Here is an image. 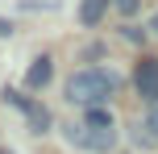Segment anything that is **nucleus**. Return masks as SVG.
Segmentation results:
<instances>
[{"instance_id":"obj_4","label":"nucleus","mask_w":158,"mask_h":154,"mask_svg":"<svg viewBox=\"0 0 158 154\" xmlns=\"http://www.w3.org/2000/svg\"><path fill=\"white\" fill-rule=\"evenodd\" d=\"M4 100H8V104H17V108H21L25 117H29L33 133H46V129H50V113H46V108H42V104H33V100L17 96V92H4Z\"/></svg>"},{"instance_id":"obj_6","label":"nucleus","mask_w":158,"mask_h":154,"mask_svg":"<svg viewBox=\"0 0 158 154\" xmlns=\"http://www.w3.org/2000/svg\"><path fill=\"white\" fill-rule=\"evenodd\" d=\"M104 8H108V0H83V4H79V21H83V25H96L104 17Z\"/></svg>"},{"instance_id":"obj_3","label":"nucleus","mask_w":158,"mask_h":154,"mask_svg":"<svg viewBox=\"0 0 158 154\" xmlns=\"http://www.w3.org/2000/svg\"><path fill=\"white\" fill-rule=\"evenodd\" d=\"M133 83H137V96L158 104V58H142L133 71Z\"/></svg>"},{"instance_id":"obj_5","label":"nucleus","mask_w":158,"mask_h":154,"mask_svg":"<svg viewBox=\"0 0 158 154\" xmlns=\"http://www.w3.org/2000/svg\"><path fill=\"white\" fill-rule=\"evenodd\" d=\"M50 75H54V63L42 54V58H33V67H29V75H25V83L38 92V88H46V83H50Z\"/></svg>"},{"instance_id":"obj_9","label":"nucleus","mask_w":158,"mask_h":154,"mask_svg":"<svg viewBox=\"0 0 158 154\" xmlns=\"http://www.w3.org/2000/svg\"><path fill=\"white\" fill-rule=\"evenodd\" d=\"M146 129H154V138H158V104L150 108V121H146Z\"/></svg>"},{"instance_id":"obj_7","label":"nucleus","mask_w":158,"mask_h":154,"mask_svg":"<svg viewBox=\"0 0 158 154\" xmlns=\"http://www.w3.org/2000/svg\"><path fill=\"white\" fill-rule=\"evenodd\" d=\"M83 125H92V129H112V117L104 113V108H87V117H83Z\"/></svg>"},{"instance_id":"obj_10","label":"nucleus","mask_w":158,"mask_h":154,"mask_svg":"<svg viewBox=\"0 0 158 154\" xmlns=\"http://www.w3.org/2000/svg\"><path fill=\"white\" fill-rule=\"evenodd\" d=\"M8 33H13V25H8V21H0V38H8Z\"/></svg>"},{"instance_id":"obj_2","label":"nucleus","mask_w":158,"mask_h":154,"mask_svg":"<svg viewBox=\"0 0 158 154\" xmlns=\"http://www.w3.org/2000/svg\"><path fill=\"white\" fill-rule=\"evenodd\" d=\"M67 142H75V146L83 150H112L117 146V129H92V125H67Z\"/></svg>"},{"instance_id":"obj_11","label":"nucleus","mask_w":158,"mask_h":154,"mask_svg":"<svg viewBox=\"0 0 158 154\" xmlns=\"http://www.w3.org/2000/svg\"><path fill=\"white\" fill-rule=\"evenodd\" d=\"M150 29H154V33H158V13H154V21H150Z\"/></svg>"},{"instance_id":"obj_8","label":"nucleus","mask_w":158,"mask_h":154,"mask_svg":"<svg viewBox=\"0 0 158 154\" xmlns=\"http://www.w3.org/2000/svg\"><path fill=\"white\" fill-rule=\"evenodd\" d=\"M112 4H117V8H121V13H125V17H133V13H137V4H142V0H112Z\"/></svg>"},{"instance_id":"obj_12","label":"nucleus","mask_w":158,"mask_h":154,"mask_svg":"<svg viewBox=\"0 0 158 154\" xmlns=\"http://www.w3.org/2000/svg\"><path fill=\"white\" fill-rule=\"evenodd\" d=\"M0 154H4V150H0Z\"/></svg>"},{"instance_id":"obj_1","label":"nucleus","mask_w":158,"mask_h":154,"mask_svg":"<svg viewBox=\"0 0 158 154\" xmlns=\"http://www.w3.org/2000/svg\"><path fill=\"white\" fill-rule=\"evenodd\" d=\"M112 92H117V79H112L108 71H96V67L75 71L71 79H67V100H71V104H83V108H104Z\"/></svg>"}]
</instances>
